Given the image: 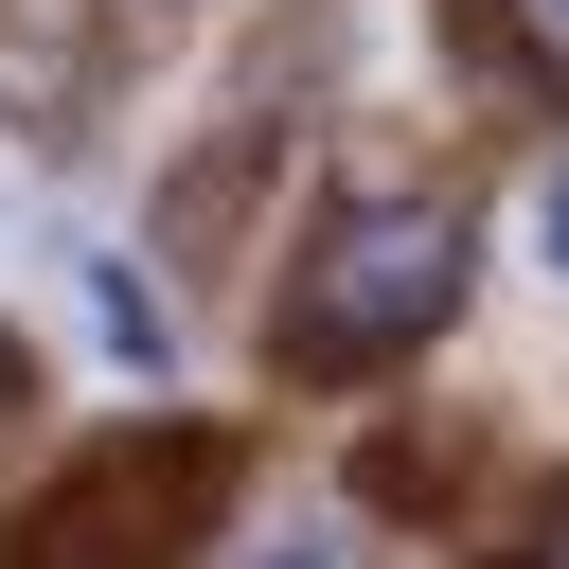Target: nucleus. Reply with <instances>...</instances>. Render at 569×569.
Listing matches in <instances>:
<instances>
[{"mask_svg":"<svg viewBox=\"0 0 569 569\" xmlns=\"http://www.w3.org/2000/svg\"><path fill=\"white\" fill-rule=\"evenodd\" d=\"M462 267H480V231H462L445 196H373V213H338L320 267L284 284V373H373V356L445 338V320H462Z\"/></svg>","mask_w":569,"mask_h":569,"instance_id":"1","label":"nucleus"},{"mask_svg":"<svg viewBox=\"0 0 569 569\" xmlns=\"http://www.w3.org/2000/svg\"><path fill=\"white\" fill-rule=\"evenodd\" d=\"M89 338H107V356H160L178 320H160V284H142V267H89Z\"/></svg>","mask_w":569,"mask_h":569,"instance_id":"2","label":"nucleus"},{"mask_svg":"<svg viewBox=\"0 0 569 569\" xmlns=\"http://www.w3.org/2000/svg\"><path fill=\"white\" fill-rule=\"evenodd\" d=\"M533 249H551V267H569V160H551V178H533Z\"/></svg>","mask_w":569,"mask_h":569,"instance_id":"3","label":"nucleus"},{"mask_svg":"<svg viewBox=\"0 0 569 569\" xmlns=\"http://www.w3.org/2000/svg\"><path fill=\"white\" fill-rule=\"evenodd\" d=\"M231 569H320V551H302V533H267V551H231Z\"/></svg>","mask_w":569,"mask_h":569,"instance_id":"4","label":"nucleus"},{"mask_svg":"<svg viewBox=\"0 0 569 569\" xmlns=\"http://www.w3.org/2000/svg\"><path fill=\"white\" fill-rule=\"evenodd\" d=\"M0 427H18V338H0Z\"/></svg>","mask_w":569,"mask_h":569,"instance_id":"5","label":"nucleus"},{"mask_svg":"<svg viewBox=\"0 0 569 569\" xmlns=\"http://www.w3.org/2000/svg\"><path fill=\"white\" fill-rule=\"evenodd\" d=\"M533 18H551V36H569V0H533Z\"/></svg>","mask_w":569,"mask_h":569,"instance_id":"6","label":"nucleus"},{"mask_svg":"<svg viewBox=\"0 0 569 569\" xmlns=\"http://www.w3.org/2000/svg\"><path fill=\"white\" fill-rule=\"evenodd\" d=\"M551 569H569V533H551Z\"/></svg>","mask_w":569,"mask_h":569,"instance_id":"7","label":"nucleus"}]
</instances>
